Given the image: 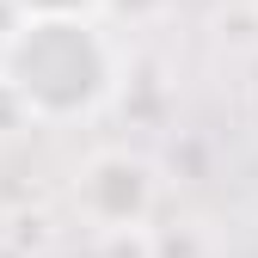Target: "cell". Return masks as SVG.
<instances>
[{
	"instance_id": "cell-1",
	"label": "cell",
	"mask_w": 258,
	"mask_h": 258,
	"mask_svg": "<svg viewBox=\"0 0 258 258\" xmlns=\"http://www.w3.org/2000/svg\"><path fill=\"white\" fill-rule=\"evenodd\" d=\"M7 74L37 111L61 117V111H80L99 99L105 86V49L99 37L80 25V19H37L25 25V37L7 55Z\"/></svg>"
},
{
	"instance_id": "cell-2",
	"label": "cell",
	"mask_w": 258,
	"mask_h": 258,
	"mask_svg": "<svg viewBox=\"0 0 258 258\" xmlns=\"http://www.w3.org/2000/svg\"><path fill=\"white\" fill-rule=\"evenodd\" d=\"M31 7H43V19H74L80 0H31Z\"/></svg>"
}]
</instances>
